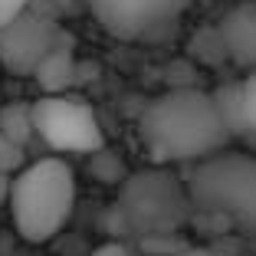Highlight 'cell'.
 <instances>
[{"label":"cell","mask_w":256,"mask_h":256,"mask_svg":"<svg viewBox=\"0 0 256 256\" xmlns=\"http://www.w3.org/2000/svg\"><path fill=\"white\" fill-rule=\"evenodd\" d=\"M26 7H33V0H0V26L14 20L16 14H23Z\"/></svg>","instance_id":"obj_15"},{"label":"cell","mask_w":256,"mask_h":256,"mask_svg":"<svg viewBox=\"0 0 256 256\" xmlns=\"http://www.w3.org/2000/svg\"><path fill=\"white\" fill-rule=\"evenodd\" d=\"M23 168V148L0 135V178H14Z\"/></svg>","instance_id":"obj_13"},{"label":"cell","mask_w":256,"mask_h":256,"mask_svg":"<svg viewBox=\"0 0 256 256\" xmlns=\"http://www.w3.org/2000/svg\"><path fill=\"white\" fill-rule=\"evenodd\" d=\"M7 204L16 234L26 243H46L72 217L76 174L62 158H40L10 178Z\"/></svg>","instance_id":"obj_3"},{"label":"cell","mask_w":256,"mask_h":256,"mask_svg":"<svg viewBox=\"0 0 256 256\" xmlns=\"http://www.w3.org/2000/svg\"><path fill=\"white\" fill-rule=\"evenodd\" d=\"M210 96H214V106H217V115H220V122H224L226 135H230V138H253L250 122H246V112H243L240 82L220 86V89L210 92Z\"/></svg>","instance_id":"obj_10"},{"label":"cell","mask_w":256,"mask_h":256,"mask_svg":"<svg viewBox=\"0 0 256 256\" xmlns=\"http://www.w3.org/2000/svg\"><path fill=\"white\" fill-rule=\"evenodd\" d=\"M190 53H194L200 62H207V66H217V62H224L226 53H224V43H220L217 26H210V30H200V33H197L194 43H190Z\"/></svg>","instance_id":"obj_12"},{"label":"cell","mask_w":256,"mask_h":256,"mask_svg":"<svg viewBox=\"0 0 256 256\" xmlns=\"http://www.w3.org/2000/svg\"><path fill=\"white\" fill-rule=\"evenodd\" d=\"M240 96H243V112H246L250 132L256 138V69H250V76L240 82Z\"/></svg>","instance_id":"obj_14"},{"label":"cell","mask_w":256,"mask_h":256,"mask_svg":"<svg viewBox=\"0 0 256 256\" xmlns=\"http://www.w3.org/2000/svg\"><path fill=\"white\" fill-rule=\"evenodd\" d=\"M220 43L230 62L240 69H256V4H236L217 23Z\"/></svg>","instance_id":"obj_8"},{"label":"cell","mask_w":256,"mask_h":256,"mask_svg":"<svg viewBox=\"0 0 256 256\" xmlns=\"http://www.w3.org/2000/svg\"><path fill=\"white\" fill-rule=\"evenodd\" d=\"M118 210L125 224L142 236L178 234V226L190 220V204L184 181L168 164H154L148 171L132 174L122 188Z\"/></svg>","instance_id":"obj_4"},{"label":"cell","mask_w":256,"mask_h":256,"mask_svg":"<svg viewBox=\"0 0 256 256\" xmlns=\"http://www.w3.org/2000/svg\"><path fill=\"white\" fill-rule=\"evenodd\" d=\"M7 188H10V178H0V204L7 200Z\"/></svg>","instance_id":"obj_18"},{"label":"cell","mask_w":256,"mask_h":256,"mask_svg":"<svg viewBox=\"0 0 256 256\" xmlns=\"http://www.w3.org/2000/svg\"><path fill=\"white\" fill-rule=\"evenodd\" d=\"M33 79L40 82L43 96H56V92H69V86L76 82V53H72V40L62 33V40L36 62Z\"/></svg>","instance_id":"obj_9"},{"label":"cell","mask_w":256,"mask_h":256,"mask_svg":"<svg viewBox=\"0 0 256 256\" xmlns=\"http://www.w3.org/2000/svg\"><path fill=\"white\" fill-rule=\"evenodd\" d=\"M62 40L56 16L26 7L0 26V66L14 76H33L36 62Z\"/></svg>","instance_id":"obj_7"},{"label":"cell","mask_w":256,"mask_h":256,"mask_svg":"<svg viewBox=\"0 0 256 256\" xmlns=\"http://www.w3.org/2000/svg\"><path fill=\"white\" fill-rule=\"evenodd\" d=\"M33 135L43 138L46 148L62 154H96L106 144L92 106L69 92L43 96L33 102Z\"/></svg>","instance_id":"obj_5"},{"label":"cell","mask_w":256,"mask_h":256,"mask_svg":"<svg viewBox=\"0 0 256 256\" xmlns=\"http://www.w3.org/2000/svg\"><path fill=\"white\" fill-rule=\"evenodd\" d=\"M190 214L207 224L234 226L256 236V158L243 151H217L194 161L184 178Z\"/></svg>","instance_id":"obj_2"},{"label":"cell","mask_w":256,"mask_h":256,"mask_svg":"<svg viewBox=\"0 0 256 256\" xmlns=\"http://www.w3.org/2000/svg\"><path fill=\"white\" fill-rule=\"evenodd\" d=\"M138 138L154 164H194L224 151L230 142L214 96L200 89L158 96L138 118Z\"/></svg>","instance_id":"obj_1"},{"label":"cell","mask_w":256,"mask_h":256,"mask_svg":"<svg viewBox=\"0 0 256 256\" xmlns=\"http://www.w3.org/2000/svg\"><path fill=\"white\" fill-rule=\"evenodd\" d=\"M89 256H128V250L122 246V243H102V246H96Z\"/></svg>","instance_id":"obj_16"},{"label":"cell","mask_w":256,"mask_h":256,"mask_svg":"<svg viewBox=\"0 0 256 256\" xmlns=\"http://www.w3.org/2000/svg\"><path fill=\"white\" fill-rule=\"evenodd\" d=\"M0 135L26 148L33 138V102H7L0 108Z\"/></svg>","instance_id":"obj_11"},{"label":"cell","mask_w":256,"mask_h":256,"mask_svg":"<svg viewBox=\"0 0 256 256\" xmlns=\"http://www.w3.org/2000/svg\"><path fill=\"white\" fill-rule=\"evenodd\" d=\"M86 7L115 40H158L181 20L190 0H86Z\"/></svg>","instance_id":"obj_6"},{"label":"cell","mask_w":256,"mask_h":256,"mask_svg":"<svg viewBox=\"0 0 256 256\" xmlns=\"http://www.w3.org/2000/svg\"><path fill=\"white\" fill-rule=\"evenodd\" d=\"M178 256H230V253H220V250H210V246H184Z\"/></svg>","instance_id":"obj_17"}]
</instances>
